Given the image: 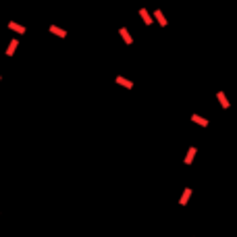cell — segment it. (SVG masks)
Masks as SVG:
<instances>
[{
	"label": "cell",
	"instance_id": "cell-1",
	"mask_svg": "<svg viewBox=\"0 0 237 237\" xmlns=\"http://www.w3.org/2000/svg\"><path fill=\"white\" fill-rule=\"evenodd\" d=\"M193 154H196V148H191V150H189V154H187L185 162H191V160H193Z\"/></svg>",
	"mask_w": 237,
	"mask_h": 237
}]
</instances>
